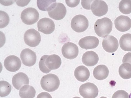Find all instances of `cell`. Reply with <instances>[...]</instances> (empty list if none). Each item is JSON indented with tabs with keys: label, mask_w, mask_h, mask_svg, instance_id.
<instances>
[{
	"label": "cell",
	"mask_w": 131,
	"mask_h": 98,
	"mask_svg": "<svg viewBox=\"0 0 131 98\" xmlns=\"http://www.w3.org/2000/svg\"><path fill=\"white\" fill-rule=\"evenodd\" d=\"M114 24L115 28L119 31H126L131 28V19L127 16L121 15L115 19Z\"/></svg>",
	"instance_id": "13"
},
{
	"label": "cell",
	"mask_w": 131,
	"mask_h": 98,
	"mask_svg": "<svg viewBox=\"0 0 131 98\" xmlns=\"http://www.w3.org/2000/svg\"><path fill=\"white\" fill-rule=\"evenodd\" d=\"M36 90L32 86L25 85L20 89L19 94L21 98H33L35 96Z\"/></svg>",
	"instance_id": "21"
},
{
	"label": "cell",
	"mask_w": 131,
	"mask_h": 98,
	"mask_svg": "<svg viewBox=\"0 0 131 98\" xmlns=\"http://www.w3.org/2000/svg\"><path fill=\"white\" fill-rule=\"evenodd\" d=\"M12 89L11 85L7 82L2 80L0 81V96H6L10 93Z\"/></svg>",
	"instance_id": "25"
},
{
	"label": "cell",
	"mask_w": 131,
	"mask_h": 98,
	"mask_svg": "<svg viewBox=\"0 0 131 98\" xmlns=\"http://www.w3.org/2000/svg\"><path fill=\"white\" fill-rule=\"evenodd\" d=\"M79 45L82 48L86 50L94 48L99 44V40L97 37L92 36L82 38L79 42Z\"/></svg>",
	"instance_id": "15"
},
{
	"label": "cell",
	"mask_w": 131,
	"mask_h": 98,
	"mask_svg": "<svg viewBox=\"0 0 131 98\" xmlns=\"http://www.w3.org/2000/svg\"><path fill=\"white\" fill-rule=\"evenodd\" d=\"M99 58L97 54L95 52L88 51L83 54L82 58L83 63L88 66H93L98 63Z\"/></svg>",
	"instance_id": "17"
},
{
	"label": "cell",
	"mask_w": 131,
	"mask_h": 98,
	"mask_svg": "<svg viewBox=\"0 0 131 98\" xmlns=\"http://www.w3.org/2000/svg\"><path fill=\"white\" fill-rule=\"evenodd\" d=\"M79 92L80 95L84 98H95L98 95L99 91L95 84L87 82L80 86Z\"/></svg>",
	"instance_id": "6"
},
{
	"label": "cell",
	"mask_w": 131,
	"mask_h": 98,
	"mask_svg": "<svg viewBox=\"0 0 131 98\" xmlns=\"http://www.w3.org/2000/svg\"><path fill=\"white\" fill-rule=\"evenodd\" d=\"M93 0L81 1V5L84 8L86 9H90L91 5Z\"/></svg>",
	"instance_id": "31"
},
{
	"label": "cell",
	"mask_w": 131,
	"mask_h": 98,
	"mask_svg": "<svg viewBox=\"0 0 131 98\" xmlns=\"http://www.w3.org/2000/svg\"><path fill=\"white\" fill-rule=\"evenodd\" d=\"M21 62L20 58L16 56L11 55L5 59L4 65L5 68L9 71L14 72L20 68Z\"/></svg>",
	"instance_id": "12"
},
{
	"label": "cell",
	"mask_w": 131,
	"mask_h": 98,
	"mask_svg": "<svg viewBox=\"0 0 131 98\" xmlns=\"http://www.w3.org/2000/svg\"><path fill=\"white\" fill-rule=\"evenodd\" d=\"M74 75L78 81L84 82L89 78L90 72L88 69L84 66H80L77 67L74 71Z\"/></svg>",
	"instance_id": "19"
},
{
	"label": "cell",
	"mask_w": 131,
	"mask_h": 98,
	"mask_svg": "<svg viewBox=\"0 0 131 98\" xmlns=\"http://www.w3.org/2000/svg\"><path fill=\"white\" fill-rule=\"evenodd\" d=\"M45 64L46 67L51 70L58 68L61 64V60L58 55L53 54L49 56L47 55L45 60Z\"/></svg>",
	"instance_id": "18"
},
{
	"label": "cell",
	"mask_w": 131,
	"mask_h": 98,
	"mask_svg": "<svg viewBox=\"0 0 131 98\" xmlns=\"http://www.w3.org/2000/svg\"><path fill=\"white\" fill-rule=\"evenodd\" d=\"M129 98H131V93H130V94L129 96Z\"/></svg>",
	"instance_id": "36"
},
{
	"label": "cell",
	"mask_w": 131,
	"mask_h": 98,
	"mask_svg": "<svg viewBox=\"0 0 131 98\" xmlns=\"http://www.w3.org/2000/svg\"><path fill=\"white\" fill-rule=\"evenodd\" d=\"M39 13L37 10L34 8L28 7L22 11L21 18L22 22L27 25L32 24L38 20Z\"/></svg>",
	"instance_id": "5"
},
{
	"label": "cell",
	"mask_w": 131,
	"mask_h": 98,
	"mask_svg": "<svg viewBox=\"0 0 131 98\" xmlns=\"http://www.w3.org/2000/svg\"><path fill=\"white\" fill-rule=\"evenodd\" d=\"M37 98H52V97L48 93L43 92L38 94Z\"/></svg>",
	"instance_id": "33"
},
{
	"label": "cell",
	"mask_w": 131,
	"mask_h": 98,
	"mask_svg": "<svg viewBox=\"0 0 131 98\" xmlns=\"http://www.w3.org/2000/svg\"><path fill=\"white\" fill-rule=\"evenodd\" d=\"M9 18L8 14L5 12L0 11V26L1 28L6 26L9 23Z\"/></svg>",
	"instance_id": "27"
},
{
	"label": "cell",
	"mask_w": 131,
	"mask_h": 98,
	"mask_svg": "<svg viewBox=\"0 0 131 98\" xmlns=\"http://www.w3.org/2000/svg\"><path fill=\"white\" fill-rule=\"evenodd\" d=\"M56 2V0H37V6L40 10L48 11L52 4Z\"/></svg>",
	"instance_id": "26"
},
{
	"label": "cell",
	"mask_w": 131,
	"mask_h": 98,
	"mask_svg": "<svg viewBox=\"0 0 131 98\" xmlns=\"http://www.w3.org/2000/svg\"><path fill=\"white\" fill-rule=\"evenodd\" d=\"M67 5L71 7H74L78 5L80 3V0H66Z\"/></svg>",
	"instance_id": "30"
},
{
	"label": "cell",
	"mask_w": 131,
	"mask_h": 98,
	"mask_svg": "<svg viewBox=\"0 0 131 98\" xmlns=\"http://www.w3.org/2000/svg\"><path fill=\"white\" fill-rule=\"evenodd\" d=\"M102 47L106 52L112 53L115 52L118 47L117 39L113 36L109 35L104 38L102 43Z\"/></svg>",
	"instance_id": "14"
},
{
	"label": "cell",
	"mask_w": 131,
	"mask_h": 98,
	"mask_svg": "<svg viewBox=\"0 0 131 98\" xmlns=\"http://www.w3.org/2000/svg\"><path fill=\"white\" fill-rule=\"evenodd\" d=\"M109 72V70L107 67L104 65H100L94 68L93 74L94 77L96 79L102 80L107 78Z\"/></svg>",
	"instance_id": "20"
},
{
	"label": "cell",
	"mask_w": 131,
	"mask_h": 98,
	"mask_svg": "<svg viewBox=\"0 0 131 98\" xmlns=\"http://www.w3.org/2000/svg\"><path fill=\"white\" fill-rule=\"evenodd\" d=\"M12 83L13 87L19 90L24 85L28 84L29 80L26 74L22 72H18L13 76Z\"/></svg>",
	"instance_id": "16"
},
{
	"label": "cell",
	"mask_w": 131,
	"mask_h": 98,
	"mask_svg": "<svg viewBox=\"0 0 131 98\" xmlns=\"http://www.w3.org/2000/svg\"><path fill=\"white\" fill-rule=\"evenodd\" d=\"M47 56V55H45L42 56L40 59L39 64L40 70L42 72L45 74L49 73L51 70L46 67L45 64V60Z\"/></svg>",
	"instance_id": "28"
},
{
	"label": "cell",
	"mask_w": 131,
	"mask_h": 98,
	"mask_svg": "<svg viewBox=\"0 0 131 98\" xmlns=\"http://www.w3.org/2000/svg\"><path fill=\"white\" fill-rule=\"evenodd\" d=\"M37 26L38 31L45 34H50L55 29L54 22L48 18H43L40 19L37 22Z\"/></svg>",
	"instance_id": "8"
},
{
	"label": "cell",
	"mask_w": 131,
	"mask_h": 98,
	"mask_svg": "<svg viewBox=\"0 0 131 98\" xmlns=\"http://www.w3.org/2000/svg\"><path fill=\"white\" fill-rule=\"evenodd\" d=\"M61 52L63 56L69 59L75 58L79 53L78 46L75 44L71 42L65 43L61 48Z\"/></svg>",
	"instance_id": "9"
},
{
	"label": "cell",
	"mask_w": 131,
	"mask_h": 98,
	"mask_svg": "<svg viewBox=\"0 0 131 98\" xmlns=\"http://www.w3.org/2000/svg\"><path fill=\"white\" fill-rule=\"evenodd\" d=\"M42 88L48 92H53L57 90L60 85V80L56 75L49 74L43 76L40 80Z\"/></svg>",
	"instance_id": "2"
},
{
	"label": "cell",
	"mask_w": 131,
	"mask_h": 98,
	"mask_svg": "<svg viewBox=\"0 0 131 98\" xmlns=\"http://www.w3.org/2000/svg\"><path fill=\"white\" fill-rule=\"evenodd\" d=\"M89 26V21L86 17L82 15L75 16L72 19L71 27L72 29L77 32L85 31Z\"/></svg>",
	"instance_id": "3"
},
{
	"label": "cell",
	"mask_w": 131,
	"mask_h": 98,
	"mask_svg": "<svg viewBox=\"0 0 131 98\" xmlns=\"http://www.w3.org/2000/svg\"><path fill=\"white\" fill-rule=\"evenodd\" d=\"M90 9L94 15L101 17L106 14L108 7L107 4L103 1L93 0L91 4Z\"/></svg>",
	"instance_id": "10"
},
{
	"label": "cell",
	"mask_w": 131,
	"mask_h": 98,
	"mask_svg": "<svg viewBox=\"0 0 131 98\" xmlns=\"http://www.w3.org/2000/svg\"><path fill=\"white\" fill-rule=\"evenodd\" d=\"M118 8L122 13L126 14H130L131 13V0H121L119 3Z\"/></svg>",
	"instance_id": "24"
},
{
	"label": "cell",
	"mask_w": 131,
	"mask_h": 98,
	"mask_svg": "<svg viewBox=\"0 0 131 98\" xmlns=\"http://www.w3.org/2000/svg\"><path fill=\"white\" fill-rule=\"evenodd\" d=\"M112 98H129V97L128 94L126 91L121 90L115 92Z\"/></svg>",
	"instance_id": "29"
},
{
	"label": "cell",
	"mask_w": 131,
	"mask_h": 98,
	"mask_svg": "<svg viewBox=\"0 0 131 98\" xmlns=\"http://www.w3.org/2000/svg\"><path fill=\"white\" fill-rule=\"evenodd\" d=\"M118 72L120 76L124 79L131 78V64L128 63H124L119 67Z\"/></svg>",
	"instance_id": "23"
},
{
	"label": "cell",
	"mask_w": 131,
	"mask_h": 98,
	"mask_svg": "<svg viewBox=\"0 0 131 98\" xmlns=\"http://www.w3.org/2000/svg\"><path fill=\"white\" fill-rule=\"evenodd\" d=\"M113 23L111 20L107 17L97 19L95 23V32L99 36L106 37L111 32L112 29Z\"/></svg>",
	"instance_id": "1"
},
{
	"label": "cell",
	"mask_w": 131,
	"mask_h": 98,
	"mask_svg": "<svg viewBox=\"0 0 131 98\" xmlns=\"http://www.w3.org/2000/svg\"><path fill=\"white\" fill-rule=\"evenodd\" d=\"M123 63H128L131 64V53L128 52L124 56L122 60Z\"/></svg>",
	"instance_id": "32"
},
{
	"label": "cell",
	"mask_w": 131,
	"mask_h": 98,
	"mask_svg": "<svg viewBox=\"0 0 131 98\" xmlns=\"http://www.w3.org/2000/svg\"><path fill=\"white\" fill-rule=\"evenodd\" d=\"M121 48L125 51L131 52V34L123 35L119 41Z\"/></svg>",
	"instance_id": "22"
},
{
	"label": "cell",
	"mask_w": 131,
	"mask_h": 98,
	"mask_svg": "<svg viewBox=\"0 0 131 98\" xmlns=\"http://www.w3.org/2000/svg\"><path fill=\"white\" fill-rule=\"evenodd\" d=\"M66 13L67 9L63 4L55 2L52 4L48 11V14L52 19L60 20L64 18Z\"/></svg>",
	"instance_id": "4"
},
{
	"label": "cell",
	"mask_w": 131,
	"mask_h": 98,
	"mask_svg": "<svg viewBox=\"0 0 131 98\" xmlns=\"http://www.w3.org/2000/svg\"><path fill=\"white\" fill-rule=\"evenodd\" d=\"M20 57L23 63L27 66H33L36 61L35 53L29 48H25L21 51Z\"/></svg>",
	"instance_id": "11"
},
{
	"label": "cell",
	"mask_w": 131,
	"mask_h": 98,
	"mask_svg": "<svg viewBox=\"0 0 131 98\" xmlns=\"http://www.w3.org/2000/svg\"><path fill=\"white\" fill-rule=\"evenodd\" d=\"M100 98H107L105 97L102 96V97H101Z\"/></svg>",
	"instance_id": "35"
},
{
	"label": "cell",
	"mask_w": 131,
	"mask_h": 98,
	"mask_svg": "<svg viewBox=\"0 0 131 98\" xmlns=\"http://www.w3.org/2000/svg\"><path fill=\"white\" fill-rule=\"evenodd\" d=\"M24 40L25 43L31 47L38 46L41 41L39 33L34 29L27 30L24 34Z\"/></svg>",
	"instance_id": "7"
},
{
	"label": "cell",
	"mask_w": 131,
	"mask_h": 98,
	"mask_svg": "<svg viewBox=\"0 0 131 98\" xmlns=\"http://www.w3.org/2000/svg\"><path fill=\"white\" fill-rule=\"evenodd\" d=\"M72 98H81L79 97L75 96V97H74Z\"/></svg>",
	"instance_id": "34"
}]
</instances>
